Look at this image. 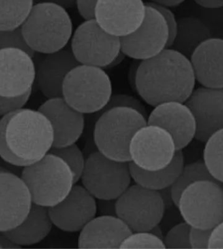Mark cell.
<instances>
[{
    "label": "cell",
    "mask_w": 223,
    "mask_h": 249,
    "mask_svg": "<svg viewBox=\"0 0 223 249\" xmlns=\"http://www.w3.org/2000/svg\"><path fill=\"white\" fill-rule=\"evenodd\" d=\"M196 81L190 59L172 48L141 61L136 78V91L147 104L185 103L194 90Z\"/></svg>",
    "instance_id": "cell-1"
},
{
    "label": "cell",
    "mask_w": 223,
    "mask_h": 249,
    "mask_svg": "<svg viewBox=\"0 0 223 249\" xmlns=\"http://www.w3.org/2000/svg\"><path fill=\"white\" fill-rule=\"evenodd\" d=\"M54 143V130L48 118L39 110H14L0 119V158L17 167L41 160Z\"/></svg>",
    "instance_id": "cell-2"
},
{
    "label": "cell",
    "mask_w": 223,
    "mask_h": 249,
    "mask_svg": "<svg viewBox=\"0 0 223 249\" xmlns=\"http://www.w3.org/2000/svg\"><path fill=\"white\" fill-rule=\"evenodd\" d=\"M20 29L32 51L48 54L65 48L73 36V24L67 9L43 1L33 5Z\"/></svg>",
    "instance_id": "cell-3"
},
{
    "label": "cell",
    "mask_w": 223,
    "mask_h": 249,
    "mask_svg": "<svg viewBox=\"0 0 223 249\" xmlns=\"http://www.w3.org/2000/svg\"><path fill=\"white\" fill-rule=\"evenodd\" d=\"M147 119L137 109L115 107L100 114L94 126L98 151L121 162H131L129 144L135 133L147 125Z\"/></svg>",
    "instance_id": "cell-4"
},
{
    "label": "cell",
    "mask_w": 223,
    "mask_h": 249,
    "mask_svg": "<svg viewBox=\"0 0 223 249\" xmlns=\"http://www.w3.org/2000/svg\"><path fill=\"white\" fill-rule=\"evenodd\" d=\"M21 178L34 204L54 207L67 197L75 185L71 168L61 158L48 153L41 160L25 167Z\"/></svg>",
    "instance_id": "cell-5"
},
{
    "label": "cell",
    "mask_w": 223,
    "mask_h": 249,
    "mask_svg": "<svg viewBox=\"0 0 223 249\" xmlns=\"http://www.w3.org/2000/svg\"><path fill=\"white\" fill-rule=\"evenodd\" d=\"M112 95L111 77L104 68L79 64L64 82L62 97L69 106L84 115L99 113Z\"/></svg>",
    "instance_id": "cell-6"
},
{
    "label": "cell",
    "mask_w": 223,
    "mask_h": 249,
    "mask_svg": "<svg viewBox=\"0 0 223 249\" xmlns=\"http://www.w3.org/2000/svg\"><path fill=\"white\" fill-rule=\"evenodd\" d=\"M177 207L191 227L213 229L223 221V184L210 180L194 182L181 193Z\"/></svg>",
    "instance_id": "cell-7"
},
{
    "label": "cell",
    "mask_w": 223,
    "mask_h": 249,
    "mask_svg": "<svg viewBox=\"0 0 223 249\" xmlns=\"http://www.w3.org/2000/svg\"><path fill=\"white\" fill-rule=\"evenodd\" d=\"M82 186L96 199H117L131 186L129 162L106 157L99 151L86 158Z\"/></svg>",
    "instance_id": "cell-8"
},
{
    "label": "cell",
    "mask_w": 223,
    "mask_h": 249,
    "mask_svg": "<svg viewBox=\"0 0 223 249\" xmlns=\"http://www.w3.org/2000/svg\"><path fill=\"white\" fill-rule=\"evenodd\" d=\"M165 209L159 192L137 184L130 186L116 201V216L133 232L150 231L160 224Z\"/></svg>",
    "instance_id": "cell-9"
},
{
    "label": "cell",
    "mask_w": 223,
    "mask_h": 249,
    "mask_svg": "<svg viewBox=\"0 0 223 249\" xmlns=\"http://www.w3.org/2000/svg\"><path fill=\"white\" fill-rule=\"evenodd\" d=\"M71 50L79 64L107 68L120 52L121 40L91 19L73 32Z\"/></svg>",
    "instance_id": "cell-10"
},
{
    "label": "cell",
    "mask_w": 223,
    "mask_h": 249,
    "mask_svg": "<svg viewBox=\"0 0 223 249\" xmlns=\"http://www.w3.org/2000/svg\"><path fill=\"white\" fill-rule=\"evenodd\" d=\"M176 151L175 141L167 131L147 124L135 133L129 144L131 162L149 172L168 166Z\"/></svg>",
    "instance_id": "cell-11"
},
{
    "label": "cell",
    "mask_w": 223,
    "mask_h": 249,
    "mask_svg": "<svg viewBox=\"0 0 223 249\" xmlns=\"http://www.w3.org/2000/svg\"><path fill=\"white\" fill-rule=\"evenodd\" d=\"M143 23L133 33L121 37V51L133 60L153 58L168 48L169 30L165 19L158 10L145 3Z\"/></svg>",
    "instance_id": "cell-12"
},
{
    "label": "cell",
    "mask_w": 223,
    "mask_h": 249,
    "mask_svg": "<svg viewBox=\"0 0 223 249\" xmlns=\"http://www.w3.org/2000/svg\"><path fill=\"white\" fill-rule=\"evenodd\" d=\"M33 58L23 49H0V97L15 99L32 93L36 79Z\"/></svg>",
    "instance_id": "cell-13"
},
{
    "label": "cell",
    "mask_w": 223,
    "mask_h": 249,
    "mask_svg": "<svg viewBox=\"0 0 223 249\" xmlns=\"http://www.w3.org/2000/svg\"><path fill=\"white\" fill-rule=\"evenodd\" d=\"M32 205L31 194L22 178L0 167V233L20 225Z\"/></svg>",
    "instance_id": "cell-14"
},
{
    "label": "cell",
    "mask_w": 223,
    "mask_h": 249,
    "mask_svg": "<svg viewBox=\"0 0 223 249\" xmlns=\"http://www.w3.org/2000/svg\"><path fill=\"white\" fill-rule=\"evenodd\" d=\"M145 7L143 0H99L94 19L108 33L121 38L141 25Z\"/></svg>",
    "instance_id": "cell-15"
},
{
    "label": "cell",
    "mask_w": 223,
    "mask_h": 249,
    "mask_svg": "<svg viewBox=\"0 0 223 249\" xmlns=\"http://www.w3.org/2000/svg\"><path fill=\"white\" fill-rule=\"evenodd\" d=\"M53 224L65 232L82 231L97 213V199L82 185L75 184L67 197L48 208Z\"/></svg>",
    "instance_id": "cell-16"
},
{
    "label": "cell",
    "mask_w": 223,
    "mask_h": 249,
    "mask_svg": "<svg viewBox=\"0 0 223 249\" xmlns=\"http://www.w3.org/2000/svg\"><path fill=\"white\" fill-rule=\"evenodd\" d=\"M185 104L195 119V138L206 142L223 129V89L200 87L194 89Z\"/></svg>",
    "instance_id": "cell-17"
},
{
    "label": "cell",
    "mask_w": 223,
    "mask_h": 249,
    "mask_svg": "<svg viewBox=\"0 0 223 249\" xmlns=\"http://www.w3.org/2000/svg\"><path fill=\"white\" fill-rule=\"evenodd\" d=\"M147 123L167 131L177 151L184 149L195 138V119L185 103L174 101L156 106L147 117Z\"/></svg>",
    "instance_id": "cell-18"
},
{
    "label": "cell",
    "mask_w": 223,
    "mask_h": 249,
    "mask_svg": "<svg viewBox=\"0 0 223 249\" xmlns=\"http://www.w3.org/2000/svg\"><path fill=\"white\" fill-rule=\"evenodd\" d=\"M52 124L54 130V148L76 143L84 133L86 119L69 106L63 97L48 99L39 108Z\"/></svg>",
    "instance_id": "cell-19"
},
{
    "label": "cell",
    "mask_w": 223,
    "mask_h": 249,
    "mask_svg": "<svg viewBox=\"0 0 223 249\" xmlns=\"http://www.w3.org/2000/svg\"><path fill=\"white\" fill-rule=\"evenodd\" d=\"M133 232L117 216H96L80 231V249H120L123 241Z\"/></svg>",
    "instance_id": "cell-20"
},
{
    "label": "cell",
    "mask_w": 223,
    "mask_h": 249,
    "mask_svg": "<svg viewBox=\"0 0 223 249\" xmlns=\"http://www.w3.org/2000/svg\"><path fill=\"white\" fill-rule=\"evenodd\" d=\"M196 81L202 87L223 89V39L209 38L190 57Z\"/></svg>",
    "instance_id": "cell-21"
},
{
    "label": "cell",
    "mask_w": 223,
    "mask_h": 249,
    "mask_svg": "<svg viewBox=\"0 0 223 249\" xmlns=\"http://www.w3.org/2000/svg\"><path fill=\"white\" fill-rule=\"evenodd\" d=\"M46 55L36 70L39 90L47 99L62 97L66 76L80 64L71 49L65 48Z\"/></svg>",
    "instance_id": "cell-22"
},
{
    "label": "cell",
    "mask_w": 223,
    "mask_h": 249,
    "mask_svg": "<svg viewBox=\"0 0 223 249\" xmlns=\"http://www.w3.org/2000/svg\"><path fill=\"white\" fill-rule=\"evenodd\" d=\"M53 225L48 207L33 203L25 220L12 231L3 233L20 246H31L44 240Z\"/></svg>",
    "instance_id": "cell-23"
},
{
    "label": "cell",
    "mask_w": 223,
    "mask_h": 249,
    "mask_svg": "<svg viewBox=\"0 0 223 249\" xmlns=\"http://www.w3.org/2000/svg\"><path fill=\"white\" fill-rule=\"evenodd\" d=\"M182 150L176 151L175 157L168 166L161 170L149 172L141 170L133 162H129L130 173L135 184L146 189L159 192L171 188L184 167Z\"/></svg>",
    "instance_id": "cell-24"
},
{
    "label": "cell",
    "mask_w": 223,
    "mask_h": 249,
    "mask_svg": "<svg viewBox=\"0 0 223 249\" xmlns=\"http://www.w3.org/2000/svg\"><path fill=\"white\" fill-rule=\"evenodd\" d=\"M212 37L211 30L196 17H184L177 19L176 34L171 47L190 58L192 53L206 40Z\"/></svg>",
    "instance_id": "cell-25"
},
{
    "label": "cell",
    "mask_w": 223,
    "mask_h": 249,
    "mask_svg": "<svg viewBox=\"0 0 223 249\" xmlns=\"http://www.w3.org/2000/svg\"><path fill=\"white\" fill-rule=\"evenodd\" d=\"M33 6V0H0V30L20 28Z\"/></svg>",
    "instance_id": "cell-26"
},
{
    "label": "cell",
    "mask_w": 223,
    "mask_h": 249,
    "mask_svg": "<svg viewBox=\"0 0 223 249\" xmlns=\"http://www.w3.org/2000/svg\"><path fill=\"white\" fill-rule=\"evenodd\" d=\"M203 180L217 181L211 176L204 161L198 160L184 165L181 174L171 187L174 204L177 207L181 193L188 186Z\"/></svg>",
    "instance_id": "cell-27"
},
{
    "label": "cell",
    "mask_w": 223,
    "mask_h": 249,
    "mask_svg": "<svg viewBox=\"0 0 223 249\" xmlns=\"http://www.w3.org/2000/svg\"><path fill=\"white\" fill-rule=\"evenodd\" d=\"M204 161L213 178L223 184V129L206 142Z\"/></svg>",
    "instance_id": "cell-28"
},
{
    "label": "cell",
    "mask_w": 223,
    "mask_h": 249,
    "mask_svg": "<svg viewBox=\"0 0 223 249\" xmlns=\"http://www.w3.org/2000/svg\"><path fill=\"white\" fill-rule=\"evenodd\" d=\"M49 153L58 156L67 163L73 173L75 184L80 180L86 159L76 143L64 147H52Z\"/></svg>",
    "instance_id": "cell-29"
},
{
    "label": "cell",
    "mask_w": 223,
    "mask_h": 249,
    "mask_svg": "<svg viewBox=\"0 0 223 249\" xmlns=\"http://www.w3.org/2000/svg\"><path fill=\"white\" fill-rule=\"evenodd\" d=\"M120 249H166L163 240L150 231L132 232L126 237Z\"/></svg>",
    "instance_id": "cell-30"
},
{
    "label": "cell",
    "mask_w": 223,
    "mask_h": 249,
    "mask_svg": "<svg viewBox=\"0 0 223 249\" xmlns=\"http://www.w3.org/2000/svg\"><path fill=\"white\" fill-rule=\"evenodd\" d=\"M120 106L133 108V109H137L138 111L143 114L146 119L148 117L145 106H143L141 101L138 100L135 97L126 94H117L112 95L109 102L103 110H101L99 113L93 114V117H88V119L86 117V121H88L90 124H95L96 120H97L100 114L107 111L108 109H111V108L120 107Z\"/></svg>",
    "instance_id": "cell-31"
},
{
    "label": "cell",
    "mask_w": 223,
    "mask_h": 249,
    "mask_svg": "<svg viewBox=\"0 0 223 249\" xmlns=\"http://www.w3.org/2000/svg\"><path fill=\"white\" fill-rule=\"evenodd\" d=\"M191 228V226L185 221L172 228L164 237L166 249H191L190 239Z\"/></svg>",
    "instance_id": "cell-32"
},
{
    "label": "cell",
    "mask_w": 223,
    "mask_h": 249,
    "mask_svg": "<svg viewBox=\"0 0 223 249\" xmlns=\"http://www.w3.org/2000/svg\"><path fill=\"white\" fill-rule=\"evenodd\" d=\"M23 49L34 56L35 52L28 47L20 28L12 30H0V49L6 48Z\"/></svg>",
    "instance_id": "cell-33"
},
{
    "label": "cell",
    "mask_w": 223,
    "mask_h": 249,
    "mask_svg": "<svg viewBox=\"0 0 223 249\" xmlns=\"http://www.w3.org/2000/svg\"><path fill=\"white\" fill-rule=\"evenodd\" d=\"M147 4L152 5L160 13L165 19L166 24L169 30V41L168 45V48L171 47L174 39H175V34H176L177 28V19L175 17V13L171 10V7L164 6V5L156 4V3L146 2Z\"/></svg>",
    "instance_id": "cell-34"
},
{
    "label": "cell",
    "mask_w": 223,
    "mask_h": 249,
    "mask_svg": "<svg viewBox=\"0 0 223 249\" xmlns=\"http://www.w3.org/2000/svg\"><path fill=\"white\" fill-rule=\"evenodd\" d=\"M213 229L203 230L194 227L191 228L190 239L191 249H209Z\"/></svg>",
    "instance_id": "cell-35"
},
{
    "label": "cell",
    "mask_w": 223,
    "mask_h": 249,
    "mask_svg": "<svg viewBox=\"0 0 223 249\" xmlns=\"http://www.w3.org/2000/svg\"><path fill=\"white\" fill-rule=\"evenodd\" d=\"M32 93H29L15 99H7L0 97V117L7 115L14 110L22 108L27 104L31 96Z\"/></svg>",
    "instance_id": "cell-36"
},
{
    "label": "cell",
    "mask_w": 223,
    "mask_h": 249,
    "mask_svg": "<svg viewBox=\"0 0 223 249\" xmlns=\"http://www.w3.org/2000/svg\"><path fill=\"white\" fill-rule=\"evenodd\" d=\"M98 1L99 0H77V10L84 20L94 19L96 7Z\"/></svg>",
    "instance_id": "cell-37"
},
{
    "label": "cell",
    "mask_w": 223,
    "mask_h": 249,
    "mask_svg": "<svg viewBox=\"0 0 223 249\" xmlns=\"http://www.w3.org/2000/svg\"><path fill=\"white\" fill-rule=\"evenodd\" d=\"M116 199H97V212L101 215L116 216Z\"/></svg>",
    "instance_id": "cell-38"
},
{
    "label": "cell",
    "mask_w": 223,
    "mask_h": 249,
    "mask_svg": "<svg viewBox=\"0 0 223 249\" xmlns=\"http://www.w3.org/2000/svg\"><path fill=\"white\" fill-rule=\"evenodd\" d=\"M209 249H223V221L213 228L209 239Z\"/></svg>",
    "instance_id": "cell-39"
},
{
    "label": "cell",
    "mask_w": 223,
    "mask_h": 249,
    "mask_svg": "<svg viewBox=\"0 0 223 249\" xmlns=\"http://www.w3.org/2000/svg\"><path fill=\"white\" fill-rule=\"evenodd\" d=\"M134 60H135V62L131 64L129 70H128V81L131 88L136 91V78H137V70L138 68H139V64L141 63V61Z\"/></svg>",
    "instance_id": "cell-40"
},
{
    "label": "cell",
    "mask_w": 223,
    "mask_h": 249,
    "mask_svg": "<svg viewBox=\"0 0 223 249\" xmlns=\"http://www.w3.org/2000/svg\"><path fill=\"white\" fill-rule=\"evenodd\" d=\"M196 4L206 9H219L223 7V0H194Z\"/></svg>",
    "instance_id": "cell-41"
},
{
    "label": "cell",
    "mask_w": 223,
    "mask_h": 249,
    "mask_svg": "<svg viewBox=\"0 0 223 249\" xmlns=\"http://www.w3.org/2000/svg\"><path fill=\"white\" fill-rule=\"evenodd\" d=\"M0 246L1 249H20L22 248L20 245L13 242L10 238L3 233H0Z\"/></svg>",
    "instance_id": "cell-42"
},
{
    "label": "cell",
    "mask_w": 223,
    "mask_h": 249,
    "mask_svg": "<svg viewBox=\"0 0 223 249\" xmlns=\"http://www.w3.org/2000/svg\"><path fill=\"white\" fill-rule=\"evenodd\" d=\"M77 0H44V1L55 3L66 9L76 6Z\"/></svg>",
    "instance_id": "cell-43"
},
{
    "label": "cell",
    "mask_w": 223,
    "mask_h": 249,
    "mask_svg": "<svg viewBox=\"0 0 223 249\" xmlns=\"http://www.w3.org/2000/svg\"><path fill=\"white\" fill-rule=\"evenodd\" d=\"M185 0H150V2L164 6L173 7H177L184 2Z\"/></svg>",
    "instance_id": "cell-44"
},
{
    "label": "cell",
    "mask_w": 223,
    "mask_h": 249,
    "mask_svg": "<svg viewBox=\"0 0 223 249\" xmlns=\"http://www.w3.org/2000/svg\"><path fill=\"white\" fill-rule=\"evenodd\" d=\"M126 57V55L121 51L119 54L117 55L116 58L113 60L112 62H111V64L107 68H114L120 65L122 62H124Z\"/></svg>",
    "instance_id": "cell-45"
},
{
    "label": "cell",
    "mask_w": 223,
    "mask_h": 249,
    "mask_svg": "<svg viewBox=\"0 0 223 249\" xmlns=\"http://www.w3.org/2000/svg\"><path fill=\"white\" fill-rule=\"evenodd\" d=\"M150 232L153 233V234L156 235V236L159 237V238L161 239L162 240L164 239L163 231H162V228L160 227L159 224L155 226L150 231Z\"/></svg>",
    "instance_id": "cell-46"
},
{
    "label": "cell",
    "mask_w": 223,
    "mask_h": 249,
    "mask_svg": "<svg viewBox=\"0 0 223 249\" xmlns=\"http://www.w3.org/2000/svg\"><path fill=\"white\" fill-rule=\"evenodd\" d=\"M0 249H1V246H0Z\"/></svg>",
    "instance_id": "cell-47"
}]
</instances>
